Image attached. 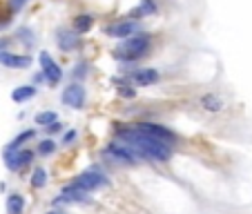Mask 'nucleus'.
<instances>
[{"label":"nucleus","instance_id":"1","mask_svg":"<svg viewBox=\"0 0 252 214\" xmlns=\"http://www.w3.org/2000/svg\"><path fill=\"white\" fill-rule=\"evenodd\" d=\"M116 138L127 143L129 148L138 154L141 161H152V163H167L172 158V145L152 138L148 134L138 132L136 127H119L116 129Z\"/></svg>","mask_w":252,"mask_h":214},{"label":"nucleus","instance_id":"2","mask_svg":"<svg viewBox=\"0 0 252 214\" xmlns=\"http://www.w3.org/2000/svg\"><path fill=\"white\" fill-rule=\"evenodd\" d=\"M150 47H152V36L145 31H136L134 36L125 38L116 47L114 56L121 58V61H138V58H143L150 52Z\"/></svg>","mask_w":252,"mask_h":214},{"label":"nucleus","instance_id":"3","mask_svg":"<svg viewBox=\"0 0 252 214\" xmlns=\"http://www.w3.org/2000/svg\"><path fill=\"white\" fill-rule=\"evenodd\" d=\"M107 176L103 174V172H98V170H87V172H83V174H78L74 181H71V185L76 187V190H83V192H96V190H100V187H105L107 185Z\"/></svg>","mask_w":252,"mask_h":214},{"label":"nucleus","instance_id":"4","mask_svg":"<svg viewBox=\"0 0 252 214\" xmlns=\"http://www.w3.org/2000/svg\"><path fill=\"white\" fill-rule=\"evenodd\" d=\"M105 152L110 154V156L114 158V161H119V163H125V165H136V163L141 161V158H138V154L134 152L132 148H129L127 143L119 141V138H116L114 143H110V145H107V150H105Z\"/></svg>","mask_w":252,"mask_h":214},{"label":"nucleus","instance_id":"5","mask_svg":"<svg viewBox=\"0 0 252 214\" xmlns=\"http://www.w3.org/2000/svg\"><path fill=\"white\" fill-rule=\"evenodd\" d=\"M61 100H63V105L71 107V110H83V107H85V100H87L85 87H83L81 83H69V85L63 90Z\"/></svg>","mask_w":252,"mask_h":214},{"label":"nucleus","instance_id":"6","mask_svg":"<svg viewBox=\"0 0 252 214\" xmlns=\"http://www.w3.org/2000/svg\"><path fill=\"white\" fill-rule=\"evenodd\" d=\"M38 61H40V71L45 74V81H47L49 85H56V83H61L63 69H61V65H58V62L54 61L52 56H49V52H40L38 54Z\"/></svg>","mask_w":252,"mask_h":214},{"label":"nucleus","instance_id":"7","mask_svg":"<svg viewBox=\"0 0 252 214\" xmlns=\"http://www.w3.org/2000/svg\"><path fill=\"white\" fill-rule=\"evenodd\" d=\"M138 31V23L136 20H119V23H112L105 27V36L110 38H116V40H125L129 36Z\"/></svg>","mask_w":252,"mask_h":214},{"label":"nucleus","instance_id":"8","mask_svg":"<svg viewBox=\"0 0 252 214\" xmlns=\"http://www.w3.org/2000/svg\"><path fill=\"white\" fill-rule=\"evenodd\" d=\"M33 161V152L32 150H14V152H7L5 150V165L11 172H20Z\"/></svg>","mask_w":252,"mask_h":214},{"label":"nucleus","instance_id":"9","mask_svg":"<svg viewBox=\"0 0 252 214\" xmlns=\"http://www.w3.org/2000/svg\"><path fill=\"white\" fill-rule=\"evenodd\" d=\"M136 129L152 138H158V141L167 143V145H172V143L176 141V134L172 132V129L163 127V125H157V123H136Z\"/></svg>","mask_w":252,"mask_h":214},{"label":"nucleus","instance_id":"10","mask_svg":"<svg viewBox=\"0 0 252 214\" xmlns=\"http://www.w3.org/2000/svg\"><path fill=\"white\" fill-rule=\"evenodd\" d=\"M33 58L29 54H11V52H5L0 56V65L2 67H9V69H27L32 67Z\"/></svg>","mask_w":252,"mask_h":214},{"label":"nucleus","instance_id":"11","mask_svg":"<svg viewBox=\"0 0 252 214\" xmlns=\"http://www.w3.org/2000/svg\"><path fill=\"white\" fill-rule=\"evenodd\" d=\"M56 43L63 52H74L78 47V43H81V36L74 29H61L56 33Z\"/></svg>","mask_w":252,"mask_h":214},{"label":"nucleus","instance_id":"12","mask_svg":"<svg viewBox=\"0 0 252 214\" xmlns=\"http://www.w3.org/2000/svg\"><path fill=\"white\" fill-rule=\"evenodd\" d=\"M132 81L136 83L138 87H150V85H157L161 81V74L152 67H145V69H136L132 74Z\"/></svg>","mask_w":252,"mask_h":214},{"label":"nucleus","instance_id":"13","mask_svg":"<svg viewBox=\"0 0 252 214\" xmlns=\"http://www.w3.org/2000/svg\"><path fill=\"white\" fill-rule=\"evenodd\" d=\"M87 201V192H83V190H76L74 185H69V187H65V190L61 192V196H56L54 199V205H63V203H85Z\"/></svg>","mask_w":252,"mask_h":214},{"label":"nucleus","instance_id":"14","mask_svg":"<svg viewBox=\"0 0 252 214\" xmlns=\"http://www.w3.org/2000/svg\"><path fill=\"white\" fill-rule=\"evenodd\" d=\"M199 103L205 112H212V114L223 110V100H221V96H217V94H203Z\"/></svg>","mask_w":252,"mask_h":214},{"label":"nucleus","instance_id":"15","mask_svg":"<svg viewBox=\"0 0 252 214\" xmlns=\"http://www.w3.org/2000/svg\"><path fill=\"white\" fill-rule=\"evenodd\" d=\"M36 94H38V90L33 85H20L11 92V100H14V103H27V100H32Z\"/></svg>","mask_w":252,"mask_h":214},{"label":"nucleus","instance_id":"16","mask_svg":"<svg viewBox=\"0 0 252 214\" xmlns=\"http://www.w3.org/2000/svg\"><path fill=\"white\" fill-rule=\"evenodd\" d=\"M92 25H94V16L92 14H81L74 18V23H71V29L81 36V33H87L92 29Z\"/></svg>","mask_w":252,"mask_h":214},{"label":"nucleus","instance_id":"17","mask_svg":"<svg viewBox=\"0 0 252 214\" xmlns=\"http://www.w3.org/2000/svg\"><path fill=\"white\" fill-rule=\"evenodd\" d=\"M157 2H154V0H141V5L136 7V9H134V18L132 20H138V18H145V16H154L157 14Z\"/></svg>","mask_w":252,"mask_h":214},{"label":"nucleus","instance_id":"18","mask_svg":"<svg viewBox=\"0 0 252 214\" xmlns=\"http://www.w3.org/2000/svg\"><path fill=\"white\" fill-rule=\"evenodd\" d=\"M25 210V199L20 194H9L7 196V214H23Z\"/></svg>","mask_w":252,"mask_h":214},{"label":"nucleus","instance_id":"19","mask_svg":"<svg viewBox=\"0 0 252 214\" xmlns=\"http://www.w3.org/2000/svg\"><path fill=\"white\" fill-rule=\"evenodd\" d=\"M33 136H36V132H33V129H27V132H23L20 136H16L14 141H11L9 145H7V152H14V150H20V148H23V143H25V141H29V138H33Z\"/></svg>","mask_w":252,"mask_h":214},{"label":"nucleus","instance_id":"20","mask_svg":"<svg viewBox=\"0 0 252 214\" xmlns=\"http://www.w3.org/2000/svg\"><path fill=\"white\" fill-rule=\"evenodd\" d=\"M56 121H58V114L52 110H45V112H38V114H36V125H43V127L56 123Z\"/></svg>","mask_w":252,"mask_h":214},{"label":"nucleus","instance_id":"21","mask_svg":"<svg viewBox=\"0 0 252 214\" xmlns=\"http://www.w3.org/2000/svg\"><path fill=\"white\" fill-rule=\"evenodd\" d=\"M32 185L33 187H45L47 185V172H45V167H36L33 170V176H32Z\"/></svg>","mask_w":252,"mask_h":214},{"label":"nucleus","instance_id":"22","mask_svg":"<svg viewBox=\"0 0 252 214\" xmlns=\"http://www.w3.org/2000/svg\"><path fill=\"white\" fill-rule=\"evenodd\" d=\"M18 40H20V43H25L27 47H33V45H36L33 31H32L29 27H20V29H18Z\"/></svg>","mask_w":252,"mask_h":214},{"label":"nucleus","instance_id":"23","mask_svg":"<svg viewBox=\"0 0 252 214\" xmlns=\"http://www.w3.org/2000/svg\"><path fill=\"white\" fill-rule=\"evenodd\" d=\"M52 152H56V143L52 138H45V141L38 143V154L40 156H49Z\"/></svg>","mask_w":252,"mask_h":214},{"label":"nucleus","instance_id":"24","mask_svg":"<svg viewBox=\"0 0 252 214\" xmlns=\"http://www.w3.org/2000/svg\"><path fill=\"white\" fill-rule=\"evenodd\" d=\"M119 96H123V98H134V96H136V90L129 85H123V87H119Z\"/></svg>","mask_w":252,"mask_h":214},{"label":"nucleus","instance_id":"25","mask_svg":"<svg viewBox=\"0 0 252 214\" xmlns=\"http://www.w3.org/2000/svg\"><path fill=\"white\" fill-rule=\"evenodd\" d=\"M25 5H27V0H9V7H11V11H14V14L23 9Z\"/></svg>","mask_w":252,"mask_h":214},{"label":"nucleus","instance_id":"26","mask_svg":"<svg viewBox=\"0 0 252 214\" xmlns=\"http://www.w3.org/2000/svg\"><path fill=\"white\" fill-rule=\"evenodd\" d=\"M71 141H76V129H69V132L63 136V145H69Z\"/></svg>","mask_w":252,"mask_h":214},{"label":"nucleus","instance_id":"27","mask_svg":"<svg viewBox=\"0 0 252 214\" xmlns=\"http://www.w3.org/2000/svg\"><path fill=\"white\" fill-rule=\"evenodd\" d=\"M47 132H49V134H58V132H63V125H61V123H58V121H56V123L47 125Z\"/></svg>","mask_w":252,"mask_h":214},{"label":"nucleus","instance_id":"28","mask_svg":"<svg viewBox=\"0 0 252 214\" xmlns=\"http://www.w3.org/2000/svg\"><path fill=\"white\" fill-rule=\"evenodd\" d=\"M85 69H87V65L85 62H81V65L76 67V78H85Z\"/></svg>","mask_w":252,"mask_h":214},{"label":"nucleus","instance_id":"29","mask_svg":"<svg viewBox=\"0 0 252 214\" xmlns=\"http://www.w3.org/2000/svg\"><path fill=\"white\" fill-rule=\"evenodd\" d=\"M7 45H9V38H0V56L7 52Z\"/></svg>","mask_w":252,"mask_h":214},{"label":"nucleus","instance_id":"30","mask_svg":"<svg viewBox=\"0 0 252 214\" xmlns=\"http://www.w3.org/2000/svg\"><path fill=\"white\" fill-rule=\"evenodd\" d=\"M49 214H65V212H49Z\"/></svg>","mask_w":252,"mask_h":214}]
</instances>
